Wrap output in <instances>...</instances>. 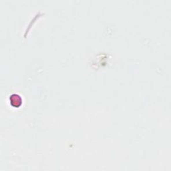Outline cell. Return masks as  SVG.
I'll use <instances>...</instances> for the list:
<instances>
[{"label":"cell","mask_w":171,"mask_h":171,"mask_svg":"<svg viewBox=\"0 0 171 171\" xmlns=\"http://www.w3.org/2000/svg\"><path fill=\"white\" fill-rule=\"evenodd\" d=\"M14 102H16L17 107L20 106L22 102L21 97L18 94H12L10 96V103L11 104H14Z\"/></svg>","instance_id":"cell-1"}]
</instances>
